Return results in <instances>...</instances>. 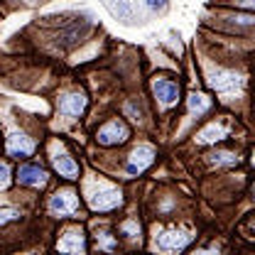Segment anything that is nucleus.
Segmentation results:
<instances>
[{
    "label": "nucleus",
    "instance_id": "f257e3e1",
    "mask_svg": "<svg viewBox=\"0 0 255 255\" xmlns=\"http://www.w3.org/2000/svg\"><path fill=\"white\" fill-rule=\"evenodd\" d=\"M49 214L57 216V219H74L79 216L81 211V201H79V194L74 189H59L49 196V204H47Z\"/></svg>",
    "mask_w": 255,
    "mask_h": 255
},
{
    "label": "nucleus",
    "instance_id": "f8f14e48",
    "mask_svg": "<svg viewBox=\"0 0 255 255\" xmlns=\"http://www.w3.org/2000/svg\"><path fill=\"white\" fill-rule=\"evenodd\" d=\"M223 137H228V128L223 126V123H211L209 128H204V130L199 132V142H204V145H209V142H221Z\"/></svg>",
    "mask_w": 255,
    "mask_h": 255
},
{
    "label": "nucleus",
    "instance_id": "9d476101",
    "mask_svg": "<svg viewBox=\"0 0 255 255\" xmlns=\"http://www.w3.org/2000/svg\"><path fill=\"white\" fill-rule=\"evenodd\" d=\"M57 248L64 251V253H84L86 251V233H84V228H79V226L66 228L62 241L57 243Z\"/></svg>",
    "mask_w": 255,
    "mask_h": 255
},
{
    "label": "nucleus",
    "instance_id": "6e6552de",
    "mask_svg": "<svg viewBox=\"0 0 255 255\" xmlns=\"http://www.w3.org/2000/svg\"><path fill=\"white\" fill-rule=\"evenodd\" d=\"M22 187H32V189H42V187H47V182H49V172L44 169V167H39V164H22L20 169H17V177H15Z\"/></svg>",
    "mask_w": 255,
    "mask_h": 255
},
{
    "label": "nucleus",
    "instance_id": "4468645a",
    "mask_svg": "<svg viewBox=\"0 0 255 255\" xmlns=\"http://www.w3.org/2000/svg\"><path fill=\"white\" fill-rule=\"evenodd\" d=\"M118 233H121L123 238H135V236H140V223L137 221H123L118 226Z\"/></svg>",
    "mask_w": 255,
    "mask_h": 255
},
{
    "label": "nucleus",
    "instance_id": "ddd939ff",
    "mask_svg": "<svg viewBox=\"0 0 255 255\" xmlns=\"http://www.w3.org/2000/svg\"><path fill=\"white\" fill-rule=\"evenodd\" d=\"M211 106H214V101H211L209 96H204V94H191L189 96V113L196 116V118L204 116V113H209Z\"/></svg>",
    "mask_w": 255,
    "mask_h": 255
},
{
    "label": "nucleus",
    "instance_id": "f3484780",
    "mask_svg": "<svg viewBox=\"0 0 255 255\" xmlns=\"http://www.w3.org/2000/svg\"><path fill=\"white\" fill-rule=\"evenodd\" d=\"M10 184V167L5 162H0V189H5Z\"/></svg>",
    "mask_w": 255,
    "mask_h": 255
},
{
    "label": "nucleus",
    "instance_id": "a211bd4d",
    "mask_svg": "<svg viewBox=\"0 0 255 255\" xmlns=\"http://www.w3.org/2000/svg\"><path fill=\"white\" fill-rule=\"evenodd\" d=\"M147 2V7H152V10H162L164 5H167V0H145Z\"/></svg>",
    "mask_w": 255,
    "mask_h": 255
},
{
    "label": "nucleus",
    "instance_id": "9b49d317",
    "mask_svg": "<svg viewBox=\"0 0 255 255\" xmlns=\"http://www.w3.org/2000/svg\"><path fill=\"white\" fill-rule=\"evenodd\" d=\"M86 106H89V98H86V94H81V91H69V94H64L59 98V113L69 116V118L81 116L86 111Z\"/></svg>",
    "mask_w": 255,
    "mask_h": 255
},
{
    "label": "nucleus",
    "instance_id": "7ed1b4c3",
    "mask_svg": "<svg viewBox=\"0 0 255 255\" xmlns=\"http://www.w3.org/2000/svg\"><path fill=\"white\" fill-rule=\"evenodd\" d=\"M194 238H196V236H194L191 231L169 228V231L159 233L157 238H155V248H159V251H184Z\"/></svg>",
    "mask_w": 255,
    "mask_h": 255
},
{
    "label": "nucleus",
    "instance_id": "dca6fc26",
    "mask_svg": "<svg viewBox=\"0 0 255 255\" xmlns=\"http://www.w3.org/2000/svg\"><path fill=\"white\" fill-rule=\"evenodd\" d=\"M211 162H214V164H236L238 157H236L233 152H216V155L211 157Z\"/></svg>",
    "mask_w": 255,
    "mask_h": 255
},
{
    "label": "nucleus",
    "instance_id": "f03ea898",
    "mask_svg": "<svg viewBox=\"0 0 255 255\" xmlns=\"http://www.w3.org/2000/svg\"><path fill=\"white\" fill-rule=\"evenodd\" d=\"M128 137H130V128L123 121H108L106 126L98 128L96 132V142L103 145V147H116V145H123Z\"/></svg>",
    "mask_w": 255,
    "mask_h": 255
},
{
    "label": "nucleus",
    "instance_id": "423d86ee",
    "mask_svg": "<svg viewBox=\"0 0 255 255\" xmlns=\"http://www.w3.org/2000/svg\"><path fill=\"white\" fill-rule=\"evenodd\" d=\"M155 157H157V152H155L152 145H140V147H135V150L130 152L126 172L128 174H142L147 167H152Z\"/></svg>",
    "mask_w": 255,
    "mask_h": 255
},
{
    "label": "nucleus",
    "instance_id": "2eb2a0df",
    "mask_svg": "<svg viewBox=\"0 0 255 255\" xmlns=\"http://www.w3.org/2000/svg\"><path fill=\"white\" fill-rule=\"evenodd\" d=\"M22 214L17 211V209H12V206H2L0 209V226H5V223H10V221H17Z\"/></svg>",
    "mask_w": 255,
    "mask_h": 255
},
{
    "label": "nucleus",
    "instance_id": "1a4fd4ad",
    "mask_svg": "<svg viewBox=\"0 0 255 255\" xmlns=\"http://www.w3.org/2000/svg\"><path fill=\"white\" fill-rule=\"evenodd\" d=\"M34 150H37L34 140L27 137V135H22V132H12V135L5 140V152H7L10 157H15V159L32 157Z\"/></svg>",
    "mask_w": 255,
    "mask_h": 255
},
{
    "label": "nucleus",
    "instance_id": "0eeeda50",
    "mask_svg": "<svg viewBox=\"0 0 255 255\" xmlns=\"http://www.w3.org/2000/svg\"><path fill=\"white\" fill-rule=\"evenodd\" d=\"M152 94H155V98H157L164 108H169V106H177L182 91H179V84H177V81L157 76V79H152Z\"/></svg>",
    "mask_w": 255,
    "mask_h": 255
},
{
    "label": "nucleus",
    "instance_id": "20e7f679",
    "mask_svg": "<svg viewBox=\"0 0 255 255\" xmlns=\"http://www.w3.org/2000/svg\"><path fill=\"white\" fill-rule=\"evenodd\" d=\"M121 204H123V191L116 189V187H106V189H98V191H94V194H89V206H91V211L106 214V211L118 209Z\"/></svg>",
    "mask_w": 255,
    "mask_h": 255
},
{
    "label": "nucleus",
    "instance_id": "39448f33",
    "mask_svg": "<svg viewBox=\"0 0 255 255\" xmlns=\"http://www.w3.org/2000/svg\"><path fill=\"white\" fill-rule=\"evenodd\" d=\"M49 155H52V164H54V169L59 172V177L69 179V182L79 179V172H81V169H79V162L71 157L62 145H54Z\"/></svg>",
    "mask_w": 255,
    "mask_h": 255
}]
</instances>
